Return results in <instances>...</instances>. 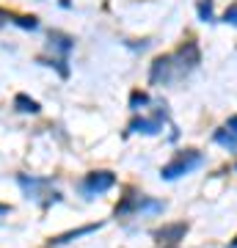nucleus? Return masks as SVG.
Listing matches in <instances>:
<instances>
[{"label":"nucleus","mask_w":237,"mask_h":248,"mask_svg":"<svg viewBox=\"0 0 237 248\" xmlns=\"http://www.w3.org/2000/svg\"><path fill=\"white\" fill-rule=\"evenodd\" d=\"M113 185H116V174H111V171H91L80 182V193H83V199H97V196L108 193Z\"/></svg>","instance_id":"f03ea898"},{"label":"nucleus","mask_w":237,"mask_h":248,"mask_svg":"<svg viewBox=\"0 0 237 248\" xmlns=\"http://www.w3.org/2000/svg\"><path fill=\"white\" fill-rule=\"evenodd\" d=\"M11 22L17 28H25V31H36L39 28V19L36 17H11Z\"/></svg>","instance_id":"2eb2a0df"},{"label":"nucleus","mask_w":237,"mask_h":248,"mask_svg":"<svg viewBox=\"0 0 237 248\" xmlns=\"http://www.w3.org/2000/svg\"><path fill=\"white\" fill-rule=\"evenodd\" d=\"M146 105H149V94H146V91H132L130 94V110L138 113V110H143Z\"/></svg>","instance_id":"ddd939ff"},{"label":"nucleus","mask_w":237,"mask_h":248,"mask_svg":"<svg viewBox=\"0 0 237 248\" xmlns=\"http://www.w3.org/2000/svg\"><path fill=\"white\" fill-rule=\"evenodd\" d=\"M202 163H204V155L199 149H182L160 169V177L171 182V179H179V177H185V174H193Z\"/></svg>","instance_id":"f257e3e1"},{"label":"nucleus","mask_w":237,"mask_h":248,"mask_svg":"<svg viewBox=\"0 0 237 248\" xmlns=\"http://www.w3.org/2000/svg\"><path fill=\"white\" fill-rule=\"evenodd\" d=\"M212 141L218 143V146H223V149H229V152H237V138L229 133V130H223V127L212 133Z\"/></svg>","instance_id":"f8f14e48"},{"label":"nucleus","mask_w":237,"mask_h":248,"mask_svg":"<svg viewBox=\"0 0 237 248\" xmlns=\"http://www.w3.org/2000/svg\"><path fill=\"white\" fill-rule=\"evenodd\" d=\"M223 130H229V133H232V135L237 138V113H235V116H229V119H226V124H223Z\"/></svg>","instance_id":"a211bd4d"},{"label":"nucleus","mask_w":237,"mask_h":248,"mask_svg":"<svg viewBox=\"0 0 237 248\" xmlns=\"http://www.w3.org/2000/svg\"><path fill=\"white\" fill-rule=\"evenodd\" d=\"M229 248H237V237H235V240H232V243H229Z\"/></svg>","instance_id":"aec40b11"},{"label":"nucleus","mask_w":237,"mask_h":248,"mask_svg":"<svg viewBox=\"0 0 237 248\" xmlns=\"http://www.w3.org/2000/svg\"><path fill=\"white\" fill-rule=\"evenodd\" d=\"M102 223H88V226H80V229L75 232H66V234H58L55 240H50V246H63V243H72V240L83 237V234H91V232H97Z\"/></svg>","instance_id":"1a4fd4ad"},{"label":"nucleus","mask_w":237,"mask_h":248,"mask_svg":"<svg viewBox=\"0 0 237 248\" xmlns=\"http://www.w3.org/2000/svg\"><path fill=\"white\" fill-rule=\"evenodd\" d=\"M9 213V207H6V204H0V215H6Z\"/></svg>","instance_id":"6ab92c4d"},{"label":"nucleus","mask_w":237,"mask_h":248,"mask_svg":"<svg viewBox=\"0 0 237 248\" xmlns=\"http://www.w3.org/2000/svg\"><path fill=\"white\" fill-rule=\"evenodd\" d=\"M199 17H202V22H212V0H202L199 3Z\"/></svg>","instance_id":"dca6fc26"},{"label":"nucleus","mask_w":237,"mask_h":248,"mask_svg":"<svg viewBox=\"0 0 237 248\" xmlns=\"http://www.w3.org/2000/svg\"><path fill=\"white\" fill-rule=\"evenodd\" d=\"M199 63H202V50H199V45H196L193 39H188V42L176 50V55H174L176 75H188V72H193Z\"/></svg>","instance_id":"7ed1b4c3"},{"label":"nucleus","mask_w":237,"mask_h":248,"mask_svg":"<svg viewBox=\"0 0 237 248\" xmlns=\"http://www.w3.org/2000/svg\"><path fill=\"white\" fill-rule=\"evenodd\" d=\"M188 234V223L185 221H176V223H166V226H160L155 232V240H158L160 246H176L179 240H185Z\"/></svg>","instance_id":"39448f33"},{"label":"nucleus","mask_w":237,"mask_h":248,"mask_svg":"<svg viewBox=\"0 0 237 248\" xmlns=\"http://www.w3.org/2000/svg\"><path fill=\"white\" fill-rule=\"evenodd\" d=\"M39 63H47V66H55L61 78H69V66H66L69 61H66V58H50V61H47V58H39Z\"/></svg>","instance_id":"4468645a"},{"label":"nucleus","mask_w":237,"mask_h":248,"mask_svg":"<svg viewBox=\"0 0 237 248\" xmlns=\"http://www.w3.org/2000/svg\"><path fill=\"white\" fill-rule=\"evenodd\" d=\"M138 204H141V196L138 193H127L122 202L116 204V218H127V215H138Z\"/></svg>","instance_id":"6e6552de"},{"label":"nucleus","mask_w":237,"mask_h":248,"mask_svg":"<svg viewBox=\"0 0 237 248\" xmlns=\"http://www.w3.org/2000/svg\"><path fill=\"white\" fill-rule=\"evenodd\" d=\"M166 210V204L152 199V196H141V204H138V215H158Z\"/></svg>","instance_id":"9d476101"},{"label":"nucleus","mask_w":237,"mask_h":248,"mask_svg":"<svg viewBox=\"0 0 237 248\" xmlns=\"http://www.w3.org/2000/svg\"><path fill=\"white\" fill-rule=\"evenodd\" d=\"M223 22H229V25H237V3H232L226 9V14H223Z\"/></svg>","instance_id":"f3484780"},{"label":"nucleus","mask_w":237,"mask_h":248,"mask_svg":"<svg viewBox=\"0 0 237 248\" xmlns=\"http://www.w3.org/2000/svg\"><path fill=\"white\" fill-rule=\"evenodd\" d=\"M72 47H75V39H72L69 33L50 31V50H53V53H61V58H69Z\"/></svg>","instance_id":"0eeeda50"},{"label":"nucleus","mask_w":237,"mask_h":248,"mask_svg":"<svg viewBox=\"0 0 237 248\" xmlns=\"http://www.w3.org/2000/svg\"><path fill=\"white\" fill-rule=\"evenodd\" d=\"M163 124H166V110L158 116H152V119H146V116H141V119H132L130 122V133H143V135H158L163 133Z\"/></svg>","instance_id":"423d86ee"},{"label":"nucleus","mask_w":237,"mask_h":248,"mask_svg":"<svg viewBox=\"0 0 237 248\" xmlns=\"http://www.w3.org/2000/svg\"><path fill=\"white\" fill-rule=\"evenodd\" d=\"M176 78V69H174V55H160L152 61V69H149V83L152 86H166Z\"/></svg>","instance_id":"20e7f679"},{"label":"nucleus","mask_w":237,"mask_h":248,"mask_svg":"<svg viewBox=\"0 0 237 248\" xmlns=\"http://www.w3.org/2000/svg\"><path fill=\"white\" fill-rule=\"evenodd\" d=\"M235 169H237V166H235Z\"/></svg>","instance_id":"4be33fe9"},{"label":"nucleus","mask_w":237,"mask_h":248,"mask_svg":"<svg viewBox=\"0 0 237 248\" xmlns=\"http://www.w3.org/2000/svg\"><path fill=\"white\" fill-rule=\"evenodd\" d=\"M14 108H17L19 113H33V116L42 110V105H39L33 97H28V94H17V97H14Z\"/></svg>","instance_id":"9b49d317"},{"label":"nucleus","mask_w":237,"mask_h":248,"mask_svg":"<svg viewBox=\"0 0 237 248\" xmlns=\"http://www.w3.org/2000/svg\"><path fill=\"white\" fill-rule=\"evenodd\" d=\"M163 248H176V246H163Z\"/></svg>","instance_id":"412c9836"}]
</instances>
